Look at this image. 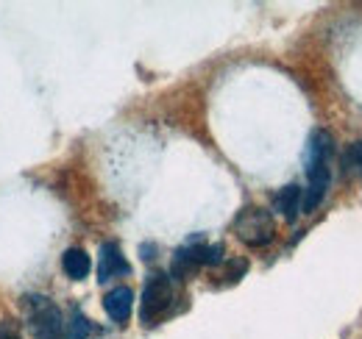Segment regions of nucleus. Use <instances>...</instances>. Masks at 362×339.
<instances>
[{"instance_id": "obj_1", "label": "nucleus", "mask_w": 362, "mask_h": 339, "mask_svg": "<svg viewBox=\"0 0 362 339\" xmlns=\"http://www.w3.org/2000/svg\"><path fill=\"white\" fill-rule=\"evenodd\" d=\"M329 153H332V136L326 131H315L307 145V192L301 201V212H315L329 189Z\"/></svg>"}, {"instance_id": "obj_2", "label": "nucleus", "mask_w": 362, "mask_h": 339, "mask_svg": "<svg viewBox=\"0 0 362 339\" xmlns=\"http://www.w3.org/2000/svg\"><path fill=\"white\" fill-rule=\"evenodd\" d=\"M25 311H28L31 334L37 339H56L64 334L62 311L45 295H25Z\"/></svg>"}, {"instance_id": "obj_3", "label": "nucleus", "mask_w": 362, "mask_h": 339, "mask_svg": "<svg viewBox=\"0 0 362 339\" xmlns=\"http://www.w3.org/2000/svg\"><path fill=\"white\" fill-rule=\"evenodd\" d=\"M234 234H237L240 242H245V245H251V248L268 245L273 239V234H276L271 212L257 209V206L243 209V212L237 214V220H234Z\"/></svg>"}, {"instance_id": "obj_4", "label": "nucleus", "mask_w": 362, "mask_h": 339, "mask_svg": "<svg viewBox=\"0 0 362 339\" xmlns=\"http://www.w3.org/2000/svg\"><path fill=\"white\" fill-rule=\"evenodd\" d=\"M173 303V287L165 273H153L142 290V303H139V320L145 326H156V320L170 309Z\"/></svg>"}, {"instance_id": "obj_5", "label": "nucleus", "mask_w": 362, "mask_h": 339, "mask_svg": "<svg viewBox=\"0 0 362 339\" xmlns=\"http://www.w3.org/2000/svg\"><path fill=\"white\" fill-rule=\"evenodd\" d=\"M132 267L123 258V251L117 242H106L100 248V258H98V281H112L115 275H129Z\"/></svg>"}, {"instance_id": "obj_6", "label": "nucleus", "mask_w": 362, "mask_h": 339, "mask_svg": "<svg viewBox=\"0 0 362 339\" xmlns=\"http://www.w3.org/2000/svg\"><path fill=\"white\" fill-rule=\"evenodd\" d=\"M132 306H134V292L129 287H115L103 297V309L115 323H126L132 317Z\"/></svg>"}, {"instance_id": "obj_7", "label": "nucleus", "mask_w": 362, "mask_h": 339, "mask_svg": "<svg viewBox=\"0 0 362 339\" xmlns=\"http://www.w3.org/2000/svg\"><path fill=\"white\" fill-rule=\"evenodd\" d=\"M301 201H304V192H301V186H296V184H290V186H284L279 195H276V212H281V217L287 220V222H293L298 212H301Z\"/></svg>"}, {"instance_id": "obj_8", "label": "nucleus", "mask_w": 362, "mask_h": 339, "mask_svg": "<svg viewBox=\"0 0 362 339\" xmlns=\"http://www.w3.org/2000/svg\"><path fill=\"white\" fill-rule=\"evenodd\" d=\"M62 267H64V273L73 278V281H81V278H87L92 270V261L87 251H81V248H70L67 254L62 256Z\"/></svg>"}, {"instance_id": "obj_9", "label": "nucleus", "mask_w": 362, "mask_h": 339, "mask_svg": "<svg viewBox=\"0 0 362 339\" xmlns=\"http://www.w3.org/2000/svg\"><path fill=\"white\" fill-rule=\"evenodd\" d=\"M92 334V323L81 314V311H73L70 320L64 323V337L67 339H87Z\"/></svg>"}, {"instance_id": "obj_10", "label": "nucleus", "mask_w": 362, "mask_h": 339, "mask_svg": "<svg viewBox=\"0 0 362 339\" xmlns=\"http://www.w3.org/2000/svg\"><path fill=\"white\" fill-rule=\"evenodd\" d=\"M223 261V245H204V264H221Z\"/></svg>"}, {"instance_id": "obj_11", "label": "nucleus", "mask_w": 362, "mask_h": 339, "mask_svg": "<svg viewBox=\"0 0 362 339\" xmlns=\"http://www.w3.org/2000/svg\"><path fill=\"white\" fill-rule=\"evenodd\" d=\"M346 162H349L351 167L362 170V139L357 142V145H351V148H349V153H346Z\"/></svg>"}, {"instance_id": "obj_12", "label": "nucleus", "mask_w": 362, "mask_h": 339, "mask_svg": "<svg viewBox=\"0 0 362 339\" xmlns=\"http://www.w3.org/2000/svg\"><path fill=\"white\" fill-rule=\"evenodd\" d=\"M0 339H20V337H17V334H11V331H6V328H3V331H0Z\"/></svg>"}]
</instances>
